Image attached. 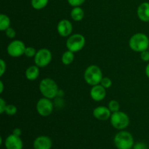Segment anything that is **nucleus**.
Masks as SVG:
<instances>
[{
  "label": "nucleus",
  "mask_w": 149,
  "mask_h": 149,
  "mask_svg": "<svg viewBox=\"0 0 149 149\" xmlns=\"http://www.w3.org/2000/svg\"><path fill=\"white\" fill-rule=\"evenodd\" d=\"M17 108L15 105L10 104L7 105L5 109V113L9 116H14L17 113Z\"/></svg>",
  "instance_id": "4be33fe9"
},
{
  "label": "nucleus",
  "mask_w": 149,
  "mask_h": 149,
  "mask_svg": "<svg viewBox=\"0 0 149 149\" xmlns=\"http://www.w3.org/2000/svg\"><path fill=\"white\" fill-rule=\"evenodd\" d=\"M84 79L89 85H97L100 84L103 79V73L100 67L96 65H91L84 71Z\"/></svg>",
  "instance_id": "20e7f679"
},
{
  "label": "nucleus",
  "mask_w": 149,
  "mask_h": 149,
  "mask_svg": "<svg viewBox=\"0 0 149 149\" xmlns=\"http://www.w3.org/2000/svg\"><path fill=\"white\" fill-rule=\"evenodd\" d=\"M57 31L58 34L63 37H68L71 35L73 31V25L67 19L60 20L57 26Z\"/></svg>",
  "instance_id": "9d476101"
},
{
  "label": "nucleus",
  "mask_w": 149,
  "mask_h": 149,
  "mask_svg": "<svg viewBox=\"0 0 149 149\" xmlns=\"http://www.w3.org/2000/svg\"><path fill=\"white\" fill-rule=\"evenodd\" d=\"M63 91H62V90H59V91H58V96L59 97H62V96L63 95Z\"/></svg>",
  "instance_id": "72a5a7b5"
},
{
  "label": "nucleus",
  "mask_w": 149,
  "mask_h": 149,
  "mask_svg": "<svg viewBox=\"0 0 149 149\" xmlns=\"http://www.w3.org/2000/svg\"><path fill=\"white\" fill-rule=\"evenodd\" d=\"M85 38L80 33H74L68 36L66 41V47L68 50L73 52H78L83 49L85 45Z\"/></svg>",
  "instance_id": "423d86ee"
},
{
  "label": "nucleus",
  "mask_w": 149,
  "mask_h": 149,
  "mask_svg": "<svg viewBox=\"0 0 149 149\" xmlns=\"http://www.w3.org/2000/svg\"><path fill=\"white\" fill-rule=\"evenodd\" d=\"M148 23H149V22H148Z\"/></svg>",
  "instance_id": "c9c22d12"
},
{
  "label": "nucleus",
  "mask_w": 149,
  "mask_h": 149,
  "mask_svg": "<svg viewBox=\"0 0 149 149\" xmlns=\"http://www.w3.org/2000/svg\"><path fill=\"white\" fill-rule=\"evenodd\" d=\"M146 76L148 77V78H149V63L148 64H147L146 67Z\"/></svg>",
  "instance_id": "473e14b6"
},
{
  "label": "nucleus",
  "mask_w": 149,
  "mask_h": 149,
  "mask_svg": "<svg viewBox=\"0 0 149 149\" xmlns=\"http://www.w3.org/2000/svg\"><path fill=\"white\" fill-rule=\"evenodd\" d=\"M6 149H23V143L20 136L11 134L6 138L4 142Z\"/></svg>",
  "instance_id": "9b49d317"
},
{
  "label": "nucleus",
  "mask_w": 149,
  "mask_h": 149,
  "mask_svg": "<svg viewBox=\"0 0 149 149\" xmlns=\"http://www.w3.org/2000/svg\"><path fill=\"white\" fill-rule=\"evenodd\" d=\"M137 15L143 22H149V2L145 1L140 4L137 9Z\"/></svg>",
  "instance_id": "2eb2a0df"
},
{
  "label": "nucleus",
  "mask_w": 149,
  "mask_h": 149,
  "mask_svg": "<svg viewBox=\"0 0 149 149\" xmlns=\"http://www.w3.org/2000/svg\"><path fill=\"white\" fill-rule=\"evenodd\" d=\"M5 33L6 36L8 38H10V39H14L16 36L15 31V29L12 27L8 28V29L5 31Z\"/></svg>",
  "instance_id": "a878e982"
},
{
  "label": "nucleus",
  "mask_w": 149,
  "mask_h": 149,
  "mask_svg": "<svg viewBox=\"0 0 149 149\" xmlns=\"http://www.w3.org/2000/svg\"><path fill=\"white\" fill-rule=\"evenodd\" d=\"M108 108L110 109V111L112 113H113V112L119 111V109H120V105H119L118 101H116L115 100H112L109 103Z\"/></svg>",
  "instance_id": "412c9836"
},
{
  "label": "nucleus",
  "mask_w": 149,
  "mask_h": 149,
  "mask_svg": "<svg viewBox=\"0 0 149 149\" xmlns=\"http://www.w3.org/2000/svg\"><path fill=\"white\" fill-rule=\"evenodd\" d=\"M39 67L36 65L29 67L26 71V77L29 81H34L39 76Z\"/></svg>",
  "instance_id": "dca6fc26"
},
{
  "label": "nucleus",
  "mask_w": 149,
  "mask_h": 149,
  "mask_svg": "<svg viewBox=\"0 0 149 149\" xmlns=\"http://www.w3.org/2000/svg\"><path fill=\"white\" fill-rule=\"evenodd\" d=\"M36 111L41 116L47 117L53 111V104L51 99L47 97H42L38 100L36 103Z\"/></svg>",
  "instance_id": "6e6552de"
},
{
  "label": "nucleus",
  "mask_w": 149,
  "mask_h": 149,
  "mask_svg": "<svg viewBox=\"0 0 149 149\" xmlns=\"http://www.w3.org/2000/svg\"><path fill=\"white\" fill-rule=\"evenodd\" d=\"M100 84H101L103 87H105L106 89H108L109 88V87H111L112 81L110 78H109V77H103Z\"/></svg>",
  "instance_id": "b1692460"
},
{
  "label": "nucleus",
  "mask_w": 149,
  "mask_h": 149,
  "mask_svg": "<svg viewBox=\"0 0 149 149\" xmlns=\"http://www.w3.org/2000/svg\"><path fill=\"white\" fill-rule=\"evenodd\" d=\"M36 52H37V51H36V49H35L34 47H26L24 55H26L27 58H33V57L34 58V56L36 54Z\"/></svg>",
  "instance_id": "5701e85b"
},
{
  "label": "nucleus",
  "mask_w": 149,
  "mask_h": 149,
  "mask_svg": "<svg viewBox=\"0 0 149 149\" xmlns=\"http://www.w3.org/2000/svg\"><path fill=\"white\" fill-rule=\"evenodd\" d=\"M93 116L100 121H106L110 119L111 111L106 106H97L93 110Z\"/></svg>",
  "instance_id": "4468645a"
},
{
  "label": "nucleus",
  "mask_w": 149,
  "mask_h": 149,
  "mask_svg": "<svg viewBox=\"0 0 149 149\" xmlns=\"http://www.w3.org/2000/svg\"><path fill=\"white\" fill-rule=\"evenodd\" d=\"M52 146V140L45 135L37 137L33 143V149H51Z\"/></svg>",
  "instance_id": "f8f14e48"
},
{
  "label": "nucleus",
  "mask_w": 149,
  "mask_h": 149,
  "mask_svg": "<svg viewBox=\"0 0 149 149\" xmlns=\"http://www.w3.org/2000/svg\"><path fill=\"white\" fill-rule=\"evenodd\" d=\"M48 1L49 0H31V4L33 9L36 10H40L47 5Z\"/></svg>",
  "instance_id": "aec40b11"
},
{
  "label": "nucleus",
  "mask_w": 149,
  "mask_h": 149,
  "mask_svg": "<svg viewBox=\"0 0 149 149\" xmlns=\"http://www.w3.org/2000/svg\"><path fill=\"white\" fill-rule=\"evenodd\" d=\"M3 91H4V84L2 81H0V94H1Z\"/></svg>",
  "instance_id": "2f4dec72"
},
{
  "label": "nucleus",
  "mask_w": 149,
  "mask_h": 149,
  "mask_svg": "<svg viewBox=\"0 0 149 149\" xmlns=\"http://www.w3.org/2000/svg\"><path fill=\"white\" fill-rule=\"evenodd\" d=\"M106 96V89L100 84L93 86L90 90V97L95 101H101Z\"/></svg>",
  "instance_id": "ddd939ff"
},
{
  "label": "nucleus",
  "mask_w": 149,
  "mask_h": 149,
  "mask_svg": "<svg viewBox=\"0 0 149 149\" xmlns=\"http://www.w3.org/2000/svg\"><path fill=\"white\" fill-rule=\"evenodd\" d=\"M141 58L144 62H149V50L146 49L141 52Z\"/></svg>",
  "instance_id": "cd10ccee"
},
{
  "label": "nucleus",
  "mask_w": 149,
  "mask_h": 149,
  "mask_svg": "<svg viewBox=\"0 0 149 149\" xmlns=\"http://www.w3.org/2000/svg\"><path fill=\"white\" fill-rule=\"evenodd\" d=\"M113 143L117 149H132L134 146V138L130 132L122 130L116 134Z\"/></svg>",
  "instance_id": "7ed1b4c3"
},
{
  "label": "nucleus",
  "mask_w": 149,
  "mask_h": 149,
  "mask_svg": "<svg viewBox=\"0 0 149 149\" xmlns=\"http://www.w3.org/2000/svg\"><path fill=\"white\" fill-rule=\"evenodd\" d=\"M84 13L80 7H74L71 11V17L74 21H80L84 18Z\"/></svg>",
  "instance_id": "f3484780"
},
{
  "label": "nucleus",
  "mask_w": 149,
  "mask_h": 149,
  "mask_svg": "<svg viewBox=\"0 0 149 149\" xmlns=\"http://www.w3.org/2000/svg\"><path fill=\"white\" fill-rule=\"evenodd\" d=\"M74 61V52L68 50L65 51L61 57V61L63 64L65 65H68L73 63Z\"/></svg>",
  "instance_id": "a211bd4d"
},
{
  "label": "nucleus",
  "mask_w": 149,
  "mask_h": 149,
  "mask_svg": "<svg viewBox=\"0 0 149 149\" xmlns=\"http://www.w3.org/2000/svg\"><path fill=\"white\" fill-rule=\"evenodd\" d=\"M132 149H148L146 144L143 142H138L134 144Z\"/></svg>",
  "instance_id": "c756f323"
},
{
  "label": "nucleus",
  "mask_w": 149,
  "mask_h": 149,
  "mask_svg": "<svg viewBox=\"0 0 149 149\" xmlns=\"http://www.w3.org/2000/svg\"><path fill=\"white\" fill-rule=\"evenodd\" d=\"M129 46L134 52H140L148 49L149 39L143 33H137L132 35L129 41Z\"/></svg>",
  "instance_id": "f257e3e1"
},
{
  "label": "nucleus",
  "mask_w": 149,
  "mask_h": 149,
  "mask_svg": "<svg viewBox=\"0 0 149 149\" xmlns=\"http://www.w3.org/2000/svg\"><path fill=\"white\" fill-rule=\"evenodd\" d=\"M86 0H67L68 4L71 6H72L73 7H80L82 4H84V2Z\"/></svg>",
  "instance_id": "393cba45"
},
{
  "label": "nucleus",
  "mask_w": 149,
  "mask_h": 149,
  "mask_svg": "<svg viewBox=\"0 0 149 149\" xmlns=\"http://www.w3.org/2000/svg\"><path fill=\"white\" fill-rule=\"evenodd\" d=\"M39 91L45 97L53 99L58 96V86L52 79L45 78L39 84Z\"/></svg>",
  "instance_id": "f03ea898"
},
{
  "label": "nucleus",
  "mask_w": 149,
  "mask_h": 149,
  "mask_svg": "<svg viewBox=\"0 0 149 149\" xmlns=\"http://www.w3.org/2000/svg\"><path fill=\"white\" fill-rule=\"evenodd\" d=\"M110 120L113 127L119 130L126 129L130 125V118L128 115L120 111L113 112L111 116Z\"/></svg>",
  "instance_id": "39448f33"
},
{
  "label": "nucleus",
  "mask_w": 149,
  "mask_h": 149,
  "mask_svg": "<svg viewBox=\"0 0 149 149\" xmlns=\"http://www.w3.org/2000/svg\"><path fill=\"white\" fill-rule=\"evenodd\" d=\"M26 45L20 40L12 41L7 46V53L13 58H18L24 55L26 51Z\"/></svg>",
  "instance_id": "1a4fd4ad"
},
{
  "label": "nucleus",
  "mask_w": 149,
  "mask_h": 149,
  "mask_svg": "<svg viewBox=\"0 0 149 149\" xmlns=\"http://www.w3.org/2000/svg\"><path fill=\"white\" fill-rule=\"evenodd\" d=\"M13 134L15 135H17V136H20L22 134V131L20 128H15V129L13 130Z\"/></svg>",
  "instance_id": "7c9ffc66"
},
{
  "label": "nucleus",
  "mask_w": 149,
  "mask_h": 149,
  "mask_svg": "<svg viewBox=\"0 0 149 149\" xmlns=\"http://www.w3.org/2000/svg\"><path fill=\"white\" fill-rule=\"evenodd\" d=\"M10 18L5 14L0 15V31H5L8 28L10 27Z\"/></svg>",
  "instance_id": "6ab92c4d"
},
{
  "label": "nucleus",
  "mask_w": 149,
  "mask_h": 149,
  "mask_svg": "<svg viewBox=\"0 0 149 149\" xmlns=\"http://www.w3.org/2000/svg\"><path fill=\"white\" fill-rule=\"evenodd\" d=\"M7 69V64L3 59L0 60V77H2Z\"/></svg>",
  "instance_id": "bb28decb"
},
{
  "label": "nucleus",
  "mask_w": 149,
  "mask_h": 149,
  "mask_svg": "<svg viewBox=\"0 0 149 149\" xmlns=\"http://www.w3.org/2000/svg\"><path fill=\"white\" fill-rule=\"evenodd\" d=\"M148 50H149V47H148Z\"/></svg>",
  "instance_id": "f704fd0d"
},
{
  "label": "nucleus",
  "mask_w": 149,
  "mask_h": 149,
  "mask_svg": "<svg viewBox=\"0 0 149 149\" xmlns=\"http://www.w3.org/2000/svg\"><path fill=\"white\" fill-rule=\"evenodd\" d=\"M7 106V105L5 100H4L2 97H1V98H0V113L2 114V113H5V109Z\"/></svg>",
  "instance_id": "c85d7f7f"
},
{
  "label": "nucleus",
  "mask_w": 149,
  "mask_h": 149,
  "mask_svg": "<svg viewBox=\"0 0 149 149\" xmlns=\"http://www.w3.org/2000/svg\"><path fill=\"white\" fill-rule=\"evenodd\" d=\"M52 59V55L51 51L47 48H42L36 52V55L34 56L35 65L39 68H43L49 65Z\"/></svg>",
  "instance_id": "0eeeda50"
}]
</instances>
